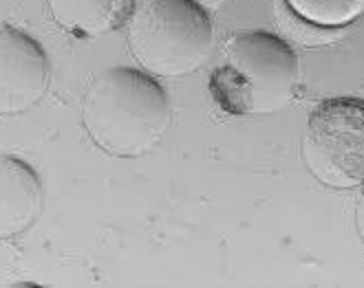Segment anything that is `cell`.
Returning a JSON list of instances; mask_svg holds the SVG:
<instances>
[{
	"mask_svg": "<svg viewBox=\"0 0 364 288\" xmlns=\"http://www.w3.org/2000/svg\"><path fill=\"white\" fill-rule=\"evenodd\" d=\"M298 79L301 64L289 42L269 31H239L225 42L210 93L230 115H272L291 104Z\"/></svg>",
	"mask_w": 364,
	"mask_h": 288,
	"instance_id": "2",
	"label": "cell"
},
{
	"mask_svg": "<svg viewBox=\"0 0 364 288\" xmlns=\"http://www.w3.org/2000/svg\"><path fill=\"white\" fill-rule=\"evenodd\" d=\"M168 123L164 86L133 66L102 71L82 99V126L91 143L117 159H137L155 150Z\"/></svg>",
	"mask_w": 364,
	"mask_h": 288,
	"instance_id": "1",
	"label": "cell"
},
{
	"mask_svg": "<svg viewBox=\"0 0 364 288\" xmlns=\"http://www.w3.org/2000/svg\"><path fill=\"white\" fill-rule=\"evenodd\" d=\"M58 27L82 38L119 31L135 13V0H47Z\"/></svg>",
	"mask_w": 364,
	"mask_h": 288,
	"instance_id": "7",
	"label": "cell"
},
{
	"mask_svg": "<svg viewBox=\"0 0 364 288\" xmlns=\"http://www.w3.org/2000/svg\"><path fill=\"white\" fill-rule=\"evenodd\" d=\"M51 64L40 44L14 27H0V117L23 115L42 101Z\"/></svg>",
	"mask_w": 364,
	"mask_h": 288,
	"instance_id": "5",
	"label": "cell"
},
{
	"mask_svg": "<svg viewBox=\"0 0 364 288\" xmlns=\"http://www.w3.org/2000/svg\"><path fill=\"white\" fill-rule=\"evenodd\" d=\"M285 5L316 27L340 31L364 13V0H285Z\"/></svg>",
	"mask_w": 364,
	"mask_h": 288,
	"instance_id": "8",
	"label": "cell"
},
{
	"mask_svg": "<svg viewBox=\"0 0 364 288\" xmlns=\"http://www.w3.org/2000/svg\"><path fill=\"white\" fill-rule=\"evenodd\" d=\"M126 27L128 51L153 77L195 73L214 44L212 20L197 0H153Z\"/></svg>",
	"mask_w": 364,
	"mask_h": 288,
	"instance_id": "3",
	"label": "cell"
},
{
	"mask_svg": "<svg viewBox=\"0 0 364 288\" xmlns=\"http://www.w3.org/2000/svg\"><path fill=\"white\" fill-rule=\"evenodd\" d=\"M303 157L309 172L331 189H364V99L320 101L307 119Z\"/></svg>",
	"mask_w": 364,
	"mask_h": 288,
	"instance_id": "4",
	"label": "cell"
},
{
	"mask_svg": "<svg viewBox=\"0 0 364 288\" xmlns=\"http://www.w3.org/2000/svg\"><path fill=\"white\" fill-rule=\"evenodd\" d=\"M355 229H358V236H360L362 245H364V192H362V196H360L358 209H355Z\"/></svg>",
	"mask_w": 364,
	"mask_h": 288,
	"instance_id": "9",
	"label": "cell"
},
{
	"mask_svg": "<svg viewBox=\"0 0 364 288\" xmlns=\"http://www.w3.org/2000/svg\"><path fill=\"white\" fill-rule=\"evenodd\" d=\"M42 211V183L18 157L0 154V242L23 236Z\"/></svg>",
	"mask_w": 364,
	"mask_h": 288,
	"instance_id": "6",
	"label": "cell"
}]
</instances>
